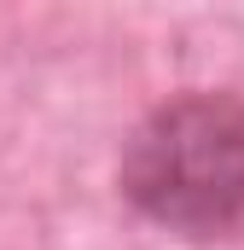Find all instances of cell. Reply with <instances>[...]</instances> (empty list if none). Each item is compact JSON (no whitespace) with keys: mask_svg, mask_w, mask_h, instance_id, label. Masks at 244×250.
<instances>
[{"mask_svg":"<svg viewBox=\"0 0 244 250\" xmlns=\"http://www.w3.org/2000/svg\"><path fill=\"white\" fill-rule=\"evenodd\" d=\"M117 187L181 239H227L244 221V99L192 87L145 111L122 140Z\"/></svg>","mask_w":244,"mask_h":250,"instance_id":"cell-1","label":"cell"}]
</instances>
